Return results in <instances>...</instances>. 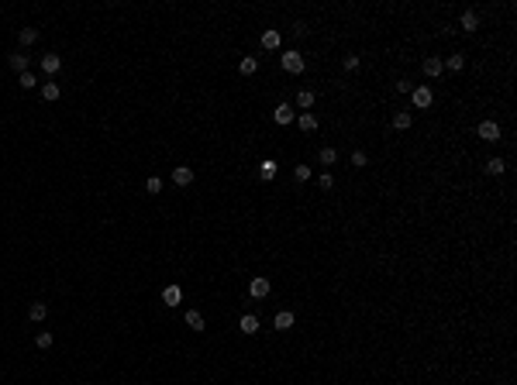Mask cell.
I'll return each instance as SVG.
<instances>
[{"mask_svg": "<svg viewBox=\"0 0 517 385\" xmlns=\"http://www.w3.org/2000/svg\"><path fill=\"white\" fill-rule=\"evenodd\" d=\"M504 169H507L504 159H490L486 162V172H490V176H504Z\"/></svg>", "mask_w": 517, "mask_h": 385, "instance_id": "cell-24", "label": "cell"}, {"mask_svg": "<svg viewBox=\"0 0 517 385\" xmlns=\"http://www.w3.org/2000/svg\"><path fill=\"white\" fill-rule=\"evenodd\" d=\"M411 97H414V107H417V110H427V107L435 103V93L427 90V86H414Z\"/></svg>", "mask_w": 517, "mask_h": 385, "instance_id": "cell-1", "label": "cell"}, {"mask_svg": "<svg viewBox=\"0 0 517 385\" xmlns=\"http://www.w3.org/2000/svg\"><path fill=\"white\" fill-rule=\"evenodd\" d=\"M441 66H445V69H452V72H462V69H466V55H459V52H455V55H448L445 62H441Z\"/></svg>", "mask_w": 517, "mask_h": 385, "instance_id": "cell-17", "label": "cell"}, {"mask_svg": "<svg viewBox=\"0 0 517 385\" xmlns=\"http://www.w3.org/2000/svg\"><path fill=\"white\" fill-rule=\"evenodd\" d=\"M17 42H21V45H34V42H38V31H34V28H21V31H17Z\"/></svg>", "mask_w": 517, "mask_h": 385, "instance_id": "cell-22", "label": "cell"}, {"mask_svg": "<svg viewBox=\"0 0 517 385\" xmlns=\"http://www.w3.org/2000/svg\"><path fill=\"white\" fill-rule=\"evenodd\" d=\"M186 327H190V330H204V327H207V323H204V313L190 310V313H186Z\"/></svg>", "mask_w": 517, "mask_h": 385, "instance_id": "cell-20", "label": "cell"}, {"mask_svg": "<svg viewBox=\"0 0 517 385\" xmlns=\"http://www.w3.org/2000/svg\"><path fill=\"white\" fill-rule=\"evenodd\" d=\"M459 28H462V31H476V28H479V17H476L472 11H466L459 17Z\"/></svg>", "mask_w": 517, "mask_h": 385, "instance_id": "cell-16", "label": "cell"}, {"mask_svg": "<svg viewBox=\"0 0 517 385\" xmlns=\"http://www.w3.org/2000/svg\"><path fill=\"white\" fill-rule=\"evenodd\" d=\"M238 330H245V334H255V330H259V317H252V313H245V317L238 320Z\"/></svg>", "mask_w": 517, "mask_h": 385, "instance_id": "cell-18", "label": "cell"}, {"mask_svg": "<svg viewBox=\"0 0 517 385\" xmlns=\"http://www.w3.org/2000/svg\"><path fill=\"white\" fill-rule=\"evenodd\" d=\"M476 134H479L483 141H496V138H500V124H496V121H483Z\"/></svg>", "mask_w": 517, "mask_h": 385, "instance_id": "cell-5", "label": "cell"}, {"mask_svg": "<svg viewBox=\"0 0 517 385\" xmlns=\"http://www.w3.org/2000/svg\"><path fill=\"white\" fill-rule=\"evenodd\" d=\"M421 69H424V76L435 80V76H441V69H445V66H441V59H438V55H431V59H424V66H421Z\"/></svg>", "mask_w": 517, "mask_h": 385, "instance_id": "cell-10", "label": "cell"}, {"mask_svg": "<svg viewBox=\"0 0 517 385\" xmlns=\"http://www.w3.org/2000/svg\"><path fill=\"white\" fill-rule=\"evenodd\" d=\"M297 124H300V131H317V117H314L310 110H304L297 117Z\"/></svg>", "mask_w": 517, "mask_h": 385, "instance_id": "cell-13", "label": "cell"}, {"mask_svg": "<svg viewBox=\"0 0 517 385\" xmlns=\"http://www.w3.org/2000/svg\"><path fill=\"white\" fill-rule=\"evenodd\" d=\"M366 151H352V165H359V169H362V165H366Z\"/></svg>", "mask_w": 517, "mask_h": 385, "instance_id": "cell-32", "label": "cell"}, {"mask_svg": "<svg viewBox=\"0 0 517 385\" xmlns=\"http://www.w3.org/2000/svg\"><path fill=\"white\" fill-rule=\"evenodd\" d=\"M317 159H321V165H334V162H338V151H334V148H321Z\"/></svg>", "mask_w": 517, "mask_h": 385, "instance_id": "cell-26", "label": "cell"}, {"mask_svg": "<svg viewBox=\"0 0 517 385\" xmlns=\"http://www.w3.org/2000/svg\"><path fill=\"white\" fill-rule=\"evenodd\" d=\"M17 83H21V90H34V86H38V80L31 76V69H28V72H21V80H17Z\"/></svg>", "mask_w": 517, "mask_h": 385, "instance_id": "cell-27", "label": "cell"}, {"mask_svg": "<svg viewBox=\"0 0 517 385\" xmlns=\"http://www.w3.org/2000/svg\"><path fill=\"white\" fill-rule=\"evenodd\" d=\"M45 313H48L45 303H31V306H28V320H34V323H42V320H45Z\"/></svg>", "mask_w": 517, "mask_h": 385, "instance_id": "cell-19", "label": "cell"}, {"mask_svg": "<svg viewBox=\"0 0 517 385\" xmlns=\"http://www.w3.org/2000/svg\"><path fill=\"white\" fill-rule=\"evenodd\" d=\"M172 182H176V186H190V182H193V169H190V165H176V169H172Z\"/></svg>", "mask_w": 517, "mask_h": 385, "instance_id": "cell-7", "label": "cell"}, {"mask_svg": "<svg viewBox=\"0 0 517 385\" xmlns=\"http://www.w3.org/2000/svg\"><path fill=\"white\" fill-rule=\"evenodd\" d=\"M273 323H276V330H290L293 327V313H290V310H279Z\"/></svg>", "mask_w": 517, "mask_h": 385, "instance_id": "cell-15", "label": "cell"}, {"mask_svg": "<svg viewBox=\"0 0 517 385\" xmlns=\"http://www.w3.org/2000/svg\"><path fill=\"white\" fill-rule=\"evenodd\" d=\"M283 69H287V72H304V55H300L297 48L283 52Z\"/></svg>", "mask_w": 517, "mask_h": 385, "instance_id": "cell-2", "label": "cell"}, {"mask_svg": "<svg viewBox=\"0 0 517 385\" xmlns=\"http://www.w3.org/2000/svg\"><path fill=\"white\" fill-rule=\"evenodd\" d=\"M180 299H183V289H180V285H166V289H162V303L166 306H180Z\"/></svg>", "mask_w": 517, "mask_h": 385, "instance_id": "cell-8", "label": "cell"}, {"mask_svg": "<svg viewBox=\"0 0 517 385\" xmlns=\"http://www.w3.org/2000/svg\"><path fill=\"white\" fill-rule=\"evenodd\" d=\"M238 72H241V76H255V72H259V59H255V55H245V59L238 62Z\"/></svg>", "mask_w": 517, "mask_h": 385, "instance_id": "cell-9", "label": "cell"}, {"mask_svg": "<svg viewBox=\"0 0 517 385\" xmlns=\"http://www.w3.org/2000/svg\"><path fill=\"white\" fill-rule=\"evenodd\" d=\"M342 66L348 69V72H355V69H359V55H345V62H342Z\"/></svg>", "mask_w": 517, "mask_h": 385, "instance_id": "cell-31", "label": "cell"}, {"mask_svg": "<svg viewBox=\"0 0 517 385\" xmlns=\"http://www.w3.org/2000/svg\"><path fill=\"white\" fill-rule=\"evenodd\" d=\"M314 100H317V97H314L310 90H300V93H297V107H300V110H310V107H314Z\"/></svg>", "mask_w": 517, "mask_h": 385, "instance_id": "cell-21", "label": "cell"}, {"mask_svg": "<svg viewBox=\"0 0 517 385\" xmlns=\"http://www.w3.org/2000/svg\"><path fill=\"white\" fill-rule=\"evenodd\" d=\"M52 340H56V337H52V334H48V330H42V334H38V337H34V344H38V348H42V351H45V348H52Z\"/></svg>", "mask_w": 517, "mask_h": 385, "instance_id": "cell-28", "label": "cell"}, {"mask_svg": "<svg viewBox=\"0 0 517 385\" xmlns=\"http://www.w3.org/2000/svg\"><path fill=\"white\" fill-rule=\"evenodd\" d=\"M145 192H162V179H155V176H152V179L145 182Z\"/></svg>", "mask_w": 517, "mask_h": 385, "instance_id": "cell-30", "label": "cell"}, {"mask_svg": "<svg viewBox=\"0 0 517 385\" xmlns=\"http://www.w3.org/2000/svg\"><path fill=\"white\" fill-rule=\"evenodd\" d=\"M42 69H45L48 76H56L59 69H62V59H59L56 52H52V55H42Z\"/></svg>", "mask_w": 517, "mask_h": 385, "instance_id": "cell-11", "label": "cell"}, {"mask_svg": "<svg viewBox=\"0 0 517 385\" xmlns=\"http://www.w3.org/2000/svg\"><path fill=\"white\" fill-rule=\"evenodd\" d=\"M397 90H400V93H411L414 83H411V80H397Z\"/></svg>", "mask_w": 517, "mask_h": 385, "instance_id": "cell-34", "label": "cell"}, {"mask_svg": "<svg viewBox=\"0 0 517 385\" xmlns=\"http://www.w3.org/2000/svg\"><path fill=\"white\" fill-rule=\"evenodd\" d=\"M293 176H297V182H307V179H310V165H297V169H293Z\"/></svg>", "mask_w": 517, "mask_h": 385, "instance_id": "cell-29", "label": "cell"}, {"mask_svg": "<svg viewBox=\"0 0 517 385\" xmlns=\"http://www.w3.org/2000/svg\"><path fill=\"white\" fill-rule=\"evenodd\" d=\"M276 169H279V165H276L273 159H262V162H259V176H262L265 182H269V179H276Z\"/></svg>", "mask_w": 517, "mask_h": 385, "instance_id": "cell-12", "label": "cell"}, {"mask_svg": "<svg viewBox=\"0 0 517 385\" xmlns=\"http://www.w3.org/2000/svg\"><path fill=\"white\" fill-rule=\"evenodd\" d=\"M248 293H252L255 299H265V296H269V279H262V275H255L252 282H248Z\"/></svg>", "mask_w": 517, "mask_h": 385, "instance_id": "cell-6", "label": "cell"}, {"mask_svg": "<svg viewBox=\"0 0 517 385\" xmlns=\"http://www.w3.org/2000/svg\"><path fill=\"white\" fill-rule=\"evenodd\" d=\"M317 182H321V189H331V186H334V179H331V172H324V176H321V179H317Z\"/></svg>", "mask_w": 517, "mask_h": 385, "instance_id": "cell-33", "label": "cell"}, {"mask_svg": "<svg viewBox=\"0 0 517 385\" xmlns=\"http://www.w3.org/2000/svg\"><path fill=\"white\" fill-rule=\"evenodd\" d=\"M59 93H62V90H59V83H45V86H42V97H45L48 103H56Z\"/></svg>", "mask_w": 517, "mask_h": 385, "instance_id": "cell-23", "label": "cell"}, {"mask_svg": "<svg viewBox=\"0 0 517 385\" xmlns=\"http://www.w3.org/2000/svg\"><path fill=\"white\" fill-rule=\"evenodd\" d=\"M273 117H276V124H293V121H297V113H293L290 103H279V107L273 110Z\"/></svg>", "mask_w": 517, "mask_h": 385, "instance_id": "cell-3", "label": "cell"}, {"mask_svg": "<svg viewBox=\"0 0 517 385\" xmlns=\"http://www.w3.org/2000/svg\"><path fill=\"white\" fill-rule=\"evenodd\" d=\"M411 124H414L411 110H400V113H393V127H397V131H407Z\"/></svg>", "mask_w": 517, "mask_h": 385, "instance_id": "cell-14", "label": "cell"}, {"mask_svg": "<svg viewBox=\"0 0 517 385\" xmlns=\"http://www.w3.org/2000/svg\"><path fill=\"white\" fill-rule=\"evenodd\" d=\"M11 69H17V72H28V55L14 52V55H11Z\"/></svg>", "mask_w": 517, "mask_h": 385, "instance_id": "cell-25", "label": "cell"}, {"mask_svg": "<svg viewBox=\"0 0 517 385\" xmlns=\"http://www.w3.org/2000/svg\"><path fill=\"white\" fill-rule=\"evenodd\" d=\"M283 45V34L276 31V28H269V31H262V48L265 52H276V48Z\"/></svg>", "mask_w": 517, "mask_h": 385, "instance_id": "cell-4", "label": "cell"}]
</instances>
